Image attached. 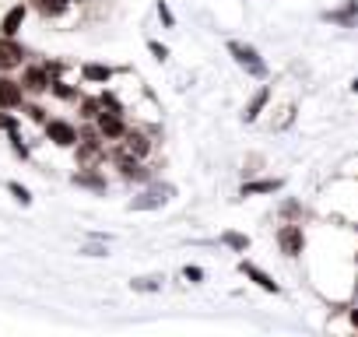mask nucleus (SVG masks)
<instances>
[{"instance_id":"obj_22","label":"nucleus","mask_w":358,"mask_h":337,"mask_svg":"<svg viewBox=\"0 0 358 337\" xmlns=\"http://www.w3.org/2000/svg\"><path fill=\"white\" fill-rule=\"evenodd\" d=\"M22 113H25V120H32V123H46L50 120V113H46V106H39L36 99H25V106H22Z\"/></svg>"},{"instance_id":"obj_2","label":"nucleus","mask_w":358,"mask_h":337,"mask_svg":"<svg viewBox=\"0 0 358 337\" xmlns=\"http://www.w3.org/2000/svg\"><path fill=\"white\" fill-rule=\"evenodd\" d=\"M229 57H232L253 81H267V78H271V71H267V64H264V57H260L257 46L239 43V39H229Z\"/></svg>"},{"instance_id":"obj_15","label":"nucleus","mask_w":358,"mask_h":337,"mask_svg":"<svg viewBox=\"0 0 358 337\" xmlns=\"http://www.w3.org/2000/svg\"><path fill=\"white\" fill-rule=\"evenodd\" d=\"M25 18H29V0H18V4H11L4 11V18H0V36H18Z\"/></svg>"},{"instance_id":"obj_19","label":"nucleus","mask_w":358,"mask_h":337,"mask_svg":"<svg viewBox=\"0 0 358 337\" xmlns=\"http://www.w3.org/2000/svg\"><path fill=\"white\" fill-rule=\"evenodd\" d=\"M74 106H78V120H81V123H92V120L102 113V102H99V95H85V92H81V99H78Z\"/></svg>"},{"instance_id":"obj_20","label":"nucleus","mask_w":358,"mask_h":337,"mask_svg":"<svg viewBox=\"0 0 358 337\" xmlns=\"http://www.w3.org/2000/svg\"><path fill=\"white\" fill-rule=\"evenodd\" d=\"M225 250H232V253H246L253 243H250V236L246 232H236V229H229V232H222V239H218Z\"/></svg>"},{"instance_id":"obj_33","label":"nucleus","mask_w":358,"mask_h":337,"mask_svg":"<svg viewBox=\"0 0 358 337\" xmlns=\"http://www.w3.org/2000/svg\"><path fill=\"white\" fill-rule=\"evenodd\" d=\"M351 95H358V78H355V81H351Z\"/></svg>"},{"instance_id":"obj_7","label":"nucleus","mask_w":358,"mask_h":337,"mask_svg":"<svg viewBox=\"0 0 358 337\" xmlns=\"http://www.w3.org/2000/svg\"><path fill=\"white\" fill-rule=\"evenodd\" d=\"M92 123L99 127V134H102V141H106V144H120V141H123V134L130 130V116H123V113H106V109H102Z\"/></svg>"},{"instance_id":"obj_5","label":"nucleus","mask_w":358,"mask_h":337,"mask_svg":"<svg viewBox=\"0 0 358 337\" xmlns=\"http://www.w3.org/2000/svg\"><path fill=\"white\" fill-rule=\"evenodd\" d=\"M43 137H46L53 148L74 151V144H78V123L67 120V116H50V120L43 123Z\"/></svg>"},{"instance_id":"obj_32","label":"nucleus","mask_w":358,"mask_h":337,"mask_svg":"<svg viewBox=\"0 0 358 337\" xmlns=\"http://www.w3.org/2000/svg\"><path fill=\"white\" fill-rule=\"evenodd\" d=\"M260 168H264V158H257V155H253V158L246 162V168H243V173H246V176H257Z\"/></svg>"},{"instance_id":"obj_9","label":"nucleus","mask_w":358,"mask_h":337,"mask_svg":"<svg viewBox=\"0 0 358 337\" xmlns=\"http://www.w3.org/2000/svg\"><path fill=\"white\" fill-rule=\"evenodd\" d=\"M278 246H281L285 257H302L306 253V229H302V222H285L278 229Z\"/></svg>"},{"instance_id":"obj_3","label":"nucleus","mask_w":358,"mask_h":337,"mask_svg":"<svg viewBox=\"0 0 358 337\" xmlns=\"http://www.w3.org/2000/svg\"><path fill=\"white\" fill-rule=\"evenodd\" d=\"M18 81H22V88H25L29 99H43V95H50V81H53L50 64H46V60H29V64H22Z\"/></svg>"},{"instance_id":"obj_1","label":"nucleus","mask_w":358,"mask_h":337,"mask_svg":"<svg viewBox=\"0 0 358 337\" xmlns=\"http://www.w3.org/2000/svg\"><path fill=\"white\" fill-rule=\"evenodd\" d=\"M120 148L141 162H151L155 148H158V127H144V123H130V130L123 134Z\"/></svg>"},{"instance_id":"obj_27","label":"nucleus","mask_w":358,"mask_h":337,"mask_svg":"<svg viewBox=\"0 0 358 337\" xmlns=\"http://www.w3.org/2000/svg\"><path fill=\"white\" fill-rule=\"evenodd\" d=\"M81 253H85V257H109V243H106V239H92Z\"/></svg>"},{"instance_id":"obj_25","label":"nucleus","mask_w":358,"mask_h":337,"mask_svg":"<svg viewBox=\"0 0 358 337\" xmlns=\"http://www.w3.org/2000/svg\"><path fill=\"white\" fill-rule=\"evenodd\" d=\"M8 194H11L22 208H29V204H32V190H29L25 183H18V180H8Z\"/></svg>"},{"instance_id":"obj_21","label":"nucleus","mask_w":358,"mask_h":337,"mask_svg":"<svg viewBox=\"0 0 358 337\" xmlns=\"http://www.w3.org/2000/svg\"><path fill=\"white\" fill-rule=\"evenodd\" d=\"M8 144H11L15 158H22V162H32V148H29V141H25V134H22V130L8 134Z\"/></svg>"},{"instance_id":"obj_16","label":"nucleus","mask_w":358,"mask_h":337,"mask_svg":"<svg viewBox=\"0 0 358 337\" xmlns=\"http://www.w3.org/2000/svg\"><path fill=\"white\" fill-rule=\"evenodd\" d=\"M78 74H81L85 85H113V81L120 78V71L109 67V64H81Z\"/></svg>"},{"instance_id":"obj_28","label":"nucleus","mask_w":358,"mask_h":337,"mask_svg":"<svg viewBox=\"0 0 358 337\" xmlns=\"http://www.w3.org/2000/svg\"><path fill=\"white\" fill-rule=\"evenodd\" d=\"M155 11H158V22H162L165 29H176V15L169 11V4H165V0H158V4H155Z\"/></svg>"},{"instance_id":"obj_30","label":"nucleus","mask_w":358,"mask_h":337,"mask_svg":"<svg viewBox=\"0 0 358 337\" xmlns=\"http://www.w3.org/2000/svg\"><path fill=\"white\" fill-rule=\"evenodd\" d=\"M183 278H187L190 285H201V281H204V267H197V264H187V267H183Z\"/></svg>"},{"instance_id":"obj_14","label":"nucleus","mask_w":358,"mask_h":337,"mask_svg":"<svg viewBox=\"0 0 358 337\" xmlns=\"http://www.w3.org/2000/svg\"><path fill=\"white\" fill-rule=\"evenodd\" d=\"M271 99H274V85H260L257 95H253V99L246 102V109H243V123H257V120L267 113Z\"/></svg>"},{"instance_id":"obj_8","label":"nucleus","mask_w":358,"mask_h":337,"mask_svg":"<svg viewBox=\"0 0 358 337\" xmlns=\"http://www.w3.org/2000/svg\"><path fill=\"white\" fill-rule=\"evenodd\" d=\"M25 88H22V81L15 78V74H8V71H0V109H11V113H22V106H25Z\"/></svg>"},{"instance_id":"obj_10","label":"nucleus","mask_w":358,"mask_h":337,"mask_svg":"<svg viewBox=\"0 0 358 337\" xmlns=\"http://www.w3.org/2000/svg\"><path fill=\"white\" fill-rule=\"evenodd\" d=\"M71 183L81 187V190H88V194H106V190H109V180H106V173H102V165H85V168H78V173L71 176Z\"/></svg>"},{"instance_id":"obj_18","label":"nucleus","mask_w":358,"mask_h":337,"mask_svg":"<svg viewBox=\"0 0 358 337\" xmlns=\"http://www.w3.org/2000/svg\"><path fill=\"white\" fill-rule=\"evenodd\" d=\"M67 74V71H64ZM64 74H53V81H50V95L57 99V102H78L81 99V85H71Z\"/></svg>"},{"instance_id":"obj_6","label":"nucleus","mask_w":358,"mask_h":337,"mask_svg":"<svg viewBox=\"0 0 358 337\" xmlns=\"http://www.w3.org/2000/svg\"><path fill=\"white\" fill-rule=\"evenodd\" d=\"M29 60H32V53H29V46H25L18 36H0V71L15 74V71H22V64H29Z\"/></svg>"},{"instance_id":"obj_23","label":"nucleus","mask_w":358,"mask_h":337,"mask_svg":"<svg viewBox=\"0 0 358 337\" xmlns=\"http://www.w3.org/2000/svg\"><path fill=\"white\" fill-rule=\"evenodd\" d=\"M278 215H281L285 222H302V218H306V208H302L299 201H281Z\"/></svg>"},{"instance_id":"obj_26","label":"nucleus","mask_w":358,"mask_h":337,"mask_svg":"<svg viewBox=\"0 0 358 337\" xmlns=\"http://www.w3.org/2000/svg\"><path fill=\"white\" fill-rule=\"evenodd\" d=\"M130 288H134V292H148V295H151V292H162V278H158V274H151V278H134V281H130Z\"/></svg>"},{"instance_id":"obj_13","label":"nucleus","mask_w":358,"mask_h":337,"mask_svg":"<svg viewBox=\"0 0 358 337\" xmlns=\"http://www.w3.org/2000/svg\"><path fill=\"white\" fill-rule=\"evenodd\" d=\"M74 4H78V0H29V11H36L46 22H60Z\"/></svg>"},{"instance_id":"obj_29","label":"nucleus","mask_w":358,"mask_h":337,"mask_svg":"<svg viewBox=\"0 0 358 337\" xmlns=\"http://www.w3.org/2000/svg\"><path fill=\"white\" fill-rule=\"evenodd\" d=\"M148 53H151L158 64H165V60H169V46H165V43H158V39H148Z\"/></svg>"},{"instance_id":"obj_4","label":"nucleus","mask_w":358,"mask_h":337,"mask_svg":"<svg viewBox=\"0 0 358 337\" xmlns=\"http://www.w3.org/2000/svg\"><path fill=\"white\" fill-rule=\"evenodd\" d=\"M176 197V187H169V183H144L141 187V194L137 197H130V211H158V208H165L169 201Z\"/></svg>"},{"instance_id":"obj_31","label":"nucleus","mask_w":358,"mask_h":337,"mask_svg":"<svg viewBox=\"0 0 358 337\" xmlns=\"http://www.w3.org/2000/svg\"><path fill=\"white\" fill-rule=\"evenodd\" d=\"M344 316H348L351 334H358V302H348V306H344Z\"/></svg>"},{"instance_id":"obj_24","label":"nucleus","mask_w":358,"mask_h":337,"mask_svg":"<svg viewBox=\"0 0 358 337\" xmlns=\"http://www.w3.org/2000/svg\"><path fill=\"white\" fill-rule=\"evenodd\" d=\"M292 120H295V102H285V106L278 109V116L271 120V130H285Z\"/></svg>"},{"instance_id":"obj_11","label":"nucleus","mask_w":358,"mask_h":337,"mask_svg":"<svg viewBox=\"0 0 358 337\" xmlns=\"http://www.w3.org/2000/svg\"><path fill=\"white\" fill-rule=\"evenodd\" d=\"M285 190V180L281 176H257V180H246L243 187H239V201H246V197H267V194H281Z\"/></svg>"},{"instance_id":"obj_17","label":"nucleus","mask_w":358,"mask_h":337,"mask_svg":"<svg viewBox=\"0 0 358 337\" xmlns=\"http://www.w3.org/2000/svg\"><path fill=\"white\" fill-rule=\"evenodd\" d=\"M239 274H243V278H250V281H253L257 288H264L267 295H281V285H278V281H274V278H271L267 271L253 267L250 260H243V264H239Z\"/></svg>"},{"instance_id":"obj_12","label":"nucleus","mask_w":358,"mask_h":337,"mask_svg":"<svg viewBox=\"0 0 358 337\" xmlns=\"http://www.w3.org/2000/svg\"><path fill=\"white\" fill-rule=\"evenodd\" d=\"M320 18H323L327 25H337V29H358V0H344L341 8L323 11Z\"/></svg>"}]
</instances>
